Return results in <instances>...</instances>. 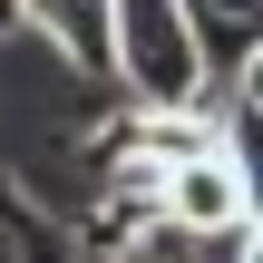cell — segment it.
Masks as SVG:
<instances>
[{
	"label": "cell",
	"instance_id": "cell-1",
	"mask_svg": "<svg viewBox=\"0 0 263 263\" xmlns=\"http://www.w3.org/2000/svg\"><path fill=\"white\" fill-rule=\"evenodd\" d=\"M107 88H127V107H215V59L195 39V10L185 0H117Z\"/></svg>",
	"mask_w": 263,
	"mask_h": 263
},
{
	"label": "cell",
	"instance_id": "cell-2",
	"mask_svg": "<svg viewBox=\"0 0 263 263\" xmlns=\"http://www.w3.org/2000/svg\"><path fill=\"white\" fill-rule=\"evenodd\" d=\"M156 224H176V234H205V244H234V234L254 224V195H244V166L224 156V137H215V146H185V156H166Z\"/></svg>",
	"mask_w": 263,
	"mask_h": 263
},
{
	"label": "cell",
	"instance_id": "cell-3",
	"mask_svg": "<svg viewBox=\"0 0 263 263\" xmlns=\"http://www.w3.org/2000/svg\"><path fill=\"white\" fill-rule=\"evenodd\" d=\"M20 10H29V29H39L78 78L107 88V59H117V0H20Z\"/></svg>",
	"mask_w": 263,
	"mask_h": 263
},
{
	"label": "cell",
	"instance_id": "cell-4",
	"mask_svg": "<svg viewBox=\"0 0 263 263\" xmlns=\"http://www.w3.org/2000/svg\"><path fill=\"white\" fill-rule=\"evenodd\" d=\"M195 10V39H205V59H215V78L224 68H244L263 49V0H185Z\"/></svg>",
	"mask_w": 263,
	"mask_h": 263
},
{
	"label": "cell",
	"instance_id": "cell-5",
	"mask_svg": "<svg viewBox=\"0 0 263 263\" xmlns=\"http://www.w3.org/2000/svg\"><path fill=\"white\" fill-rule=\"evenodd\" d=\"M0 263H68V244H59L20 195H0Z\"/></svg>",
	"mask_w": 263,
	"mask_h": 263
},
{
	"label": "cell",
	"instance_id": "cell-6",
	"mask_svg": "<svg viewBox=\"0 0 263 263\" xmlns=\"http://www.w3.org/2000/svg\"><path fill=\"white\" fill-rule=\"evenodd\" d=\"M224 156L244 166V195H254V215H263V107L224 98Z\"/></svg>",
	"mask_w": 263,
	"mask_h": 263
},
{
	"label": "cell",
	"instance_id": "cell-7",
	"mask_svg": "<svg viewBox=\"0 0 263 263\" xmlns=\"http://www.w3.org/2000/svg\"><path fill=\"white\" fill-rule=\"evenodd\" d=\"M234 98H244V107H263V49L244 59V68H234Z\"/></svg>",
	"mask_w": 263,
	"mask_h": 263
},
{
	"label": "cell",
	"instance_id": "cell-8",
	"mask_svg": "<svg viewBox=\"0 0 263 263\" xmlns=\"http://www.w3.org/2000/svg\"><path fill=\"white\" fill-rule=\"evenodd\" d=\"M234 263H263V215L244 224V234H234Z\"/></svg>",
	"mask_w": 263,
	"mask_h": 263
},
{
	"label": "cell",
	"instance_id": "cell-9",
	"mask_svg": "<svg viewBox=\"0 0 263 263\" xmlns=\"http://www.w3.org/2000/svg\"><path fill=\"white\" fill-rule=\"evenodd\" d=\"M10 29H29V10H20V0H0V39H10Z\"/></svg>",
	"mask_w": 263,
	"mask_h": 263
}]
</instances>
